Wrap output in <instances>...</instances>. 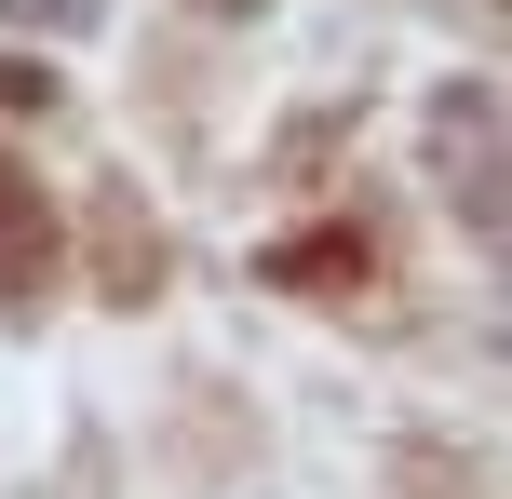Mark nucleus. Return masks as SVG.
<instances>
[{
	"mask_svg": "<svg viewBox=\"0 0 512 499\" xmlns=\"http://www.w3.org/2000/svg\"><path fill=\"white\" fill-rule=\"evenodd\" d=\"M432 176L459 189V216L512 243V95H445L432 108Z\"/></svg>",
	"mask_w": 512,
	"mask_h": 499,
	"instance_id": "f257e3e1",
	"label": "nucleus"
},
{
	"mask_svg": "<svg viewBox=\"0 0 512 499\" xmlns=\"http://www.w3.org/2000/svg\"><path fill=\"white\" fill-rule=\"evenodd\" d=\"M41 284H54V216H41V189L0 162V311H41Z\"/></svg>",
	"mask_w": 512,
	"mask_h": 499,
	"instance_id": "f03ea898",
	"label": "nucleus"
},
{
	"mask_svg": "<svg viewBox=\"0 0 512 499\" xmlns=\"http://www.w3.org/2000/svg\"><path fill=\"white\" fill-rule=\"evenodd\" d=\"M203 14H256V0H203Z\"/></svg>",
	"mask_w": 512,
	"mask_h": 499,
	"instance_id": "7ed1b4c3",
	"label": "nucleus"
}]
</instances>
